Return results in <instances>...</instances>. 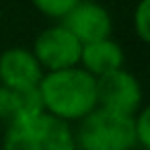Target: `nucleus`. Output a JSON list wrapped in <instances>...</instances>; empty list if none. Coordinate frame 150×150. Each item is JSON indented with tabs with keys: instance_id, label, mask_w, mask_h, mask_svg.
<instances>
[{
	"instance_id": "nucleus-1",
	"label": "nucleus",
	"mask_w": 150,
	"mask_h": 150,
	"mask_svg": "<svg viewBox=\"0 0 150 150\" xmlns=\"http://www.w3.org/2000/svg\"><path fill=\"white\" fill-rule=\"evenodd\" d=\"M43 111L64 123L82 121L97 109V78L80 66L45 72L39 82Z\"/></svg>"
},
{
	"instance_id": "nucleus-2",
	"label": "nucleus",
	"mask_w": 150,
	"mask_h": 150,
	"mask_svg": "<svg viewBox=\"0 0 150 150\" xmlns=\"http://www.w3.org/2000/svg\"><path fill=\"white\" fill-rule=\"evenodd\" d=\"M74 142L84 150H132L136 148L134 117L97 107L78 121Z\"/></svg>"
},
{
	"instance_id": "nucleus-3",
	"label": "nucleus",
	"mask_w": 150,
	"mask_h": 150,
	"mask_svg": "<svg viewBox=\"0 0 150 150\" xmlns=\"http://www.w3.org/2000/svg\"><path fill=\"white\" fill-rule=\"evenodd\" d=\"M74 134L68 123L41 113L13 121L4 134L2 150H74Z\"/></svg>"
},
{
	"instance_id": "nucleus-4",
	"label": "nucleus",
	"mask_w": 150,
	"mask_h": 150,
	"mask_svg": "<svg viewBox=\"0 0 150 150\" xmlns=\"http://www.w3.org/2000/svg\"><path fill=\"white\" fill-rule=\"evenodd\" d=\"M31 52L39 62V66L43 68V72H56L78 66L82 43L62 23H58L43 29L35 37Z\"/></svg>"
},
{
	"instance_id": "nucleus-5",
	"label": "nucleus",
	"mask_w": 150,
	"mask_h": 150,
	"mask_svg": "<svg viewBox=\"0 0 150 150\" xmlns=\"http://www.w3.org/2000/svg\"><path fill=\"white\" fill-rule=\"evenodd\" d=\"M142 84L125 68L97 78V107L134 117L142 107Z\"/></svg>"
},
{
	"instance_id": "nucleus-6",
	"label": "nucleus",
	"mask_w": 150,
	"mask_h": 150,
	"mask_svg": "<svg viewBox=\"0 0 150 150\" xmlns=\"http://www.w3.org/2000/svg\"><path fill=\"white\" fill-rule=\"evenodd\" d=\"M82 45L107 39L113 31V21L109 11L97 0H80V2L60 21Z\"/></svg>"
},
{
	"instance_id": "nucleus-7",
	"label": "nucleus",
	"mask_w": 150,
	"mask_h": 150,
	"mask_svg": "<svg viewBox=\"0 0 150 150\" xmlns=\"http://www.w3.org/2000/svg\"><path fill=\"white\" fill-rule=\"evenodd\" d=\"M43 74L45 72L31 50L8 47L0 54V84L11 91L35 88L39 86Z\"/></svg>"
},
{
	"instance_id": "nucleus-8",
	"label": "nucleus",
	"mask_w": 150,
	"mask_h": 150,
	"mask_svg": "<svg viewBox=\"0 0 150 150\" xmlns=\"http://www.w3.org/2000/svg\"><path fill=\"white\" fill-rule=\"evenodd\" d=\"M123 62H125V54L121 45L111 37H107V39H99L82 45L78 66L84 72H88L93 78H101L115 70H121Z\"/></svg>"
},
{
	"instance_id": "nucleus-9",
	"label": "nucleus",
	"mask_w": 150,
	"mask_h": 150,
	"mask_svg": "<svg viewBox=\"0 0 150 150\" xmlns=\"http://www.w3.org/2000/svg\"><path fill=\"white\" fill-rule=\"evenodd\" d=\"M43 111V103H41V95L39 88H19L13 91V115H11V123L13 121H23V119H31L35 115H41Z\"/></svg>"
},
{
	"instance_id": "nucleus-10",
	"label": "nucleus",
	"mask_w": 150,
	"mask_h": 150,
	"mask_svg": "<svg viewBox=\"0 0 150 150\" xmlns=\"http://www.w3.org/2000/svg\"><path fill=\"white\" fill-rule=\"evenodd\" d=\"M80 0H31V4L41 13L45 15L47 19H58L62 21Z\"/></svg>"
},
{
	"instance_id": "nucleus-11",
	"label": "nucleus",
	"mask_w": 150,
	"mask_h": 150,
	"mask_svg": "<svg viewBox=\"0 0 150 150\" xmlns=\"http://www.w3.org/2000/svg\"><path fill=\"white\" fill-rule=\"evenodd\" d=\"M134 31L150 45V0H140L134 8Z\"/></svg>"
},
{
	"instance_id": "nucleus-12",
	"label": "nucleus",
	"mask_w": 150,
	"mask_h": 150,
	"mask_svg": "<svg viewBox=\"0 0 150 150\" xmlns=\"http://www.w3.org/2000/svg\"><path fill=\"white\" fill-rule=\"evenodd\" d=\"M134 129H136V144L144 150H150V105L140 107L134 115Z\"/></svg>"
},
{
	"instance_id": "nucleus-13",
	"label": "nucleus",
	"mask_w": 150,
	"mask_h": 150,
	"mask_svg": "<svg viewBox=\"0 0 150 150\" xmlns=\"http://www.w3.org/2000/svg\"><path fill=\"white\" fill-rule=\"evenodd\" d=\"M13 115V91L0 84V119H6L11 123Z\"/></svg>"
},
{
	"instance_id": "nucleus-14",
	"label": "nucleus",
	"mask_w": 150,
	"mask_h": 150,
	"mask_svg": "<svg viewBox=\"0 0 150 150\" xmlns=\"http://www.w3.org/2000/svg\"><path fill=\"white\" fill-rule=\"evenodd\" d=\"M74 150H84V148H78V146H76V148H74Z\"/></svg>"
},
{
	"instance_id": "nucleus-15",
	"label": "nucleus",
	"mask_w": 150,
	"mask_h": 150,
	"mask_svg": "<svg viewBox=\"0 0 150 150\" xmlns=\"http://www.w3.org/2000/svg\"><path fill=\"white\" fill-rule=\"evenodd\" d=\"M132 150H136V148H132Z\"/></svg>"
}]
</instances>
